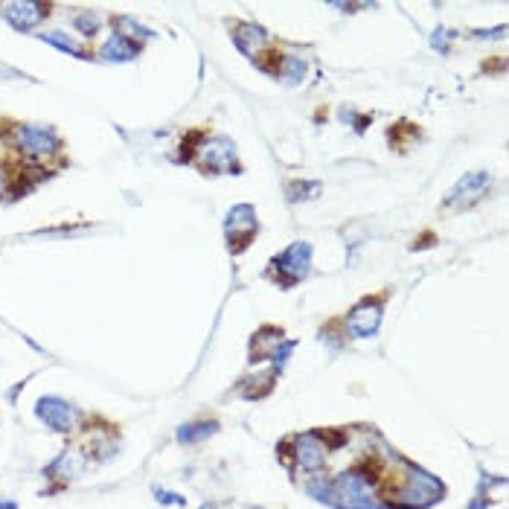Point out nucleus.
I'll use <instances>...</instances> for the list:
<instances>
[{"label":"nucleus","instance_id":"7","mask_svg":"<svg viewBox=\"0 0 509 509\" xmlns=\"http://www.w3.org/2000/svg\"><path fill=\"white\" fill-rule=\"evenodd\" d=\"M35 411H38V416L47 422L53 431H73L79 422V411L73 405H67L65 399H38V405H35Z\"/></svg>","mask_w":509,"mask_h":509},{"label":"nucleus","instance_id":"6","mask_svg":"<svg viewBox=\"0 0 509 509\" xmlns=\"http://www.w3.org/2000/svg\"><path fill=\"white\" fill-rule=\"evenodd\" d=\"M0 15H3L12 27L32 30L49 15V6L47 3H32V0H18V3H0Z\"/></svg>","mask_w":509,"mask_h":509},{"label":"nucleus","instance_id":"13","mask_svg":"<svg viewBox=\"0 0 509 509\" xmlns=\"http://www.w3.org/2000/svg\"><path fill=\"white\" fill-rule=\"evenodd\" d=\"M41 38H44L47 44H53V47H58V49H65V53H73V56H88V49L79 47L76 38H67L65 32H41Z\"/></svg>","mask_w":509,"mask_h":509},{"label":"nucleus","instance_id":"16","mask_svg":"<svg viewBox=\"0 0 509 509\" xmlns=\"http://www.w3.org/2000/svg\"><path fill=\"white\" fill-rule=\"evenodd\" d=\"M157 495V501H163V504H183V498H178V495H169V492H155Z\"/></svg>","mask_w":509,"mask_h":509},{"label":"nucleus","instance_id":"9","mask_svg":"<svg viewBox=\"0 0 509 509\" xmlns=\"http://www.w3.org/2000/svg\"><path fill=\"white\" fill-rule=\"evenodd\" d=\"M489 178L486 175H468V178H463L460 183L454 186V192L445 198V207H457V204H475L477 198L483 195L489 190Z\"/></svg>","mask_w":509,"mask_h":509},{"label":"nucleus","instance_id":"17","mask_svg":"<svg viewBox=\"0 0 509 509\" xmlns=\"http://www.w3.org/2000/svg\"><path fill=\"white\" fill-rule=\"evenodd\" d=\"M9 183H12V175H9L6 169H0V195L6 192V186H9Z\"/></svg>","mask_w":509,"mask_h":509},{"label":"nucleus","instance_id":"11","mask_svg":"<svg viewBox=\"0 0 509 509\" xmlns=\"http://www.w3.org/2000/svg\"><path fill=\"white\" fill-rule=\"evenodd\" d=\"M236 38H239V47L245 53H251L253 58H262L265 49V32L256 27V23H239L236 27Z\"/></svg>","mask_w":509,"mask_h":509},{"label":"nucleus","instance_id":"18","mask_svg":"<svg viewBox=\"0 0 509 509\" xmlns=\"http://www.w3.org/2000/svg\"><path fill=\"white\" fill-rule=\"evenodd\" d=\"M0 509H18V504H12V501H0Z\"/></svg>","mask_w":509,"mask_h":509},{"label":"nucleus","instance_id":"14","mask_svg":"<svg viewBox=\"0 0 509 509\" xmlns=\"http://www.w3.org/2000/svg\"><path fill=\"white\" fill-rule=\"evenodd\" d=\"M213 431H216V422H190V425H183L178 431V437L183 442H198V440H207Z\"/></svg>","mask_w":509,"mask_h":509},{"label":"nucleus","instance_id":"5","mask_svg":"<svg viewBox=\"0 0 509 509\" xmlns=\"http://www.w3.org/2000/svg\"><path fill=\"white\" fill-rule=\"evenodd\" d=\"M381 320V297H364L346 317V338H370Z\"/></svg>","mask_w":509,"mask_h":509},{"label":"nucleus","instance_id":"12","mask_svg":"<svg viewBox=\"0 0 509 509\" xmlns=\"http://www.w3.org/2000/svg\"><path fill=\"white\" fill-rule=\"evenodd\" d=\"M82 468H84V466H82V457H79L76 451H65L53 466H49L47 475L56 477V480H61V483H67V480H73V477H79Z\"/></svg>","mask_w":509,"mask_h":509},{"label":"nucleus","instance_id":"10","mask_svg":"<svg viewBox=\"0 0 509 509\" xmlns=\"http://www.w3.org/2000/svg\"><path fill=\"white\" fill-rule=\"evenodd\" d=\"M140 47L143 44H134L128 38H122L120 32H114L102 47H99V58H105V61H128V58H134L140 53Z\"/></svg>","mask_w":509,"mask_h":509},{"label":"nucleus","instance_id":"2","mask_svg":"<svg viewBox=\"0 0 509 509\" xmlns=\"http://www.w3.org/2000/svg\"><path fill=\"white\" fill-rule=\"evenodd\" d=\"M326 460H329L326 442L317 440L315 433H306V437H297V440H294V463L303 468L306 477L324 475Z\"/></svg>","mask_w":509,"mask_h":509},{"label":"nucleus","instance_id":"3","mask_svg":"<svg viewBox=\"0 0 509 509\" xmlns=\"http://www.w3.org/2000/svg\"><path fill=\"white\" fill-rule=\"evenodd\" d=\"M192 157L201 163L204 172H233V169H239L236 166V146L225 137H213V140L201 143V148L192 152Z\"/></svg>","mask_w":509,"mask_h":509},{"label":"nucleus","instance_id":"1","mask_svg":"<svg viewBox=\"0 0 509 509\" xmlns=\"http://www.w3.org/2000/svg\"><path fill=\"white\" fill-rule=\"evenodd\" d=\"M15 146L23 157H30L32 163H41V160H49L58 148H61V140L56 137L49 128H41V126H18L15 128Z\"/></svg>","mask_w":509,"mask_h":509},{"label":"nucleus","instance_id":"8","mask_svg":"<svg viewBox=\"0 0 509 509\" xmlns=\"http://www.w3.org/2000/svg\"><path fill=\"white\" fill-rule=\"evenodd\" d=\"M308 259H312V245L297 242L282 256H277L274 262H271V268H280V277H289V282H297V280H303V274L308 271Z\"/></svg>","mask_w":509,"mask_h":509},{"label":"nucleus","instance_id":"4","mask_svg":"<svg viewBox=\"0 0 509 509\" xmlns=\"http://www.w3.org/2000/svg\"><path fill=\"white\" fill-rule=\"evenodd\" d=\"M225 227H227V245H230V251L239 253L245 245H251V239H253L256 230H259V221H256L253 207H251V204L233 207Z\"/></svg>","mask_w":509,"mask_h":509},{"label":"nucleus","instance_id":"15","mask_svg":"<svg viewBox=\"0 0 509 509\" xmlns=\"http://www.w3.org/2000/svg\"><path fill=\"white\" fill-rule=\"evenodd\" d=\"M73 27H76L84 38H93V35L99 32V21H96V15H76Z\"/></svg>","mask_w":509,"mask_h":509}]
</instances>
